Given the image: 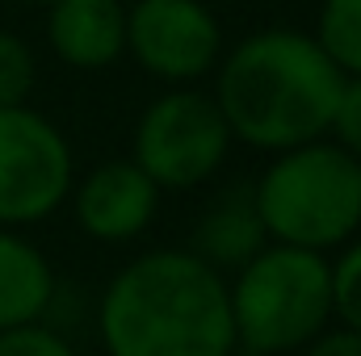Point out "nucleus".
I'll list each match as a JSON object with an SVG mask.
<instances>
[{
  "mask_svg": "<svg viewBox=\"0 0 361 356\" xmlns=\"http://www.w3.org/2000/svg\"><path fill=\"white\" fill-rule=\"evenodd\" d=\"M109 356H231L227 281L193 252L160 248L122 268L97 310Z\"/></svg>",
  "mask_w": 361,
  "mask_h": 356,
  "instance_id": "nucleus-1",
  "label": "nucleus"
},
{
  "mask_svg": "<svg viewBox=\"0 0 361 356\" xmlns=\"http://www.w3.org/2000/svg\"><path fill=\"white\" fill-rule=\"evenodd\" d=\"M345 89V72L302 30H257L219 68L214 105L231 139L261 151H290L324 139Z\"/></svg>",
  "mask_w": 361,
  "mask_h": 356,
  "instance_id": "nucleus-2",
  "label": "nucleus"
},
{
  "mask_svg": "<svg viewBox=\"0 0 361 356\" xmlns=\"http://www.w3.org/2000/svg\"><path fill=\"white\" fill-rule=\"evenodd\" d=\"M265 235L290 248L324 252L361 227V160L341 143H298L277 151L252 189Z\"/></svg>",
  "mask_w": 361,
  "mask_h": 356,
  "instance_id": "nucleus-3",
  "label": "nucleus"
},
{
  "mask_svg": "<svg viewBox=\"0 0 361 356\" xmlns=\"http://www.w3.org/2000/svg\"><path fill=\"white\" fill-rule=\"evenodd\" d=\"M235 344L257 356L294 352L324 336L332 319V265L319 252L273 243L240 265L227 285Z\"/></svg>",
  "mask_w": 361,
  "mask_h": 356,
  "instance_id": "nucleus-4",
  "label": "nucleus"
},
{
  "mask_svg": "<svg viewBox=\"0 0 361 356\" xmlns=\"http://www.w3.org/2000/svg\"><path fill=\"white\" fill-rule=\"evenodd\" d=\"M231 130L214 96L193 89L164 92L135 126V164L160 189H193L227 160Z\"/></svg>",
  "mask_w": 361,
  "mask_h": 356,
  "instance_id": "nucleus-5",
  "label": "nucleus"
},
{
  "mask_svg": "<svg viewBox=\"0 0 361 356\" xmlns=\"http://www.w3.org/2000/svg\"><path fill=\"white\" fill-rule=\"evenodd\" d=\"M72 193V151L55 122L30 105L0 109V227H30Z\"/></svg>",
  "mask_w": 361,
  "mask_h": 356,
  "instance_id": "nucleus-6",
  "label": "nucleus"
},
{
  "mask_svg": "<svg viewBox=\"0 0 361 356\" xmlns=\"http://www.w3.org/2000/svg\"><path fill=\"white\" fill-rule=\"evenodd\" d=\"M223 30L202 0H139L126 13V51L143 72L189 84L219 63Z\"/></svg>",
  "mask_w": 361,
  "mask_h": 356,
  "instance_id": "nucleus-7",
  "label": "nucleus"
},
{
  "mask_svg": "<svg viewBox=\"0 0 361 356\" xmlns=\"http://www.w3.org/2000/svg\"><path fill=\"white\" fill-rule=\"evenodd\" d=\"M160 205V184L135 160L97 164L76 189V222L97 243H126L135 239Z\"/></svg>",
  "mask_w": 361,
  "mask_h": 356,
  "instance_id": "nucleus-8",
  "label": "nucleus"
},
{
  "mask_svg": "<svg viewBox=\"0 0 361 356\" xmlns=\"http://www.w3.org/2000/svg\"><path fill=\"white\" fill-rule=\"evenodd\" d=\"M47 34L68 68L97 72L126 51V8L118 0H51Z\"/></svg>",
  "mask_w": 361,
  "mask_h": 356,
  "instance_id": "nucleus-9",
  "label": "nucleus"
},
{
  "mask_svg": "<svg viewBox=\"0 0 361 356\" xmlns=\"http://www.w3.org/2000/svg\"><path fill=\"white\" fill-rule=\"evenodd\" d=\"M55 298V272L47 256L13 235V227H0V331L38 323V314Z\"/></svg>",
  "mask_w": 361,
  "mask_h": 356,
  "instance_id": "nucleus-10",
  "label": "nucleus"
},
{
  "mask_svg": "<svg viewBox=\"0 0 361 356\" xmlns=\"http://www.w3.org/2000/svg\"><path fill=\"white\" fill-rule=\"evenodd\" d=\"M265 239L269 235L261 227V214H257L252 189H248V193L223 197V205H214L197 222V252L193 256H202L214 268H240L265 248Z\"/></svg>",
  "mask_w": 361,
  "mask_h": 356,
  "instance_id": "nucleus-11",
  "label": "nucleus"
},
{
  "mask_svg": "<svg viewBox=\"0 0 361 356\" xmlns=\"http://www.w3.org/2000/svg\"><path fill=\"white\" fill-rule=\"evenodd\" d=\"M315 42L345 76H361V0H324Z\"/></svg>",
  "mask_w": 361,
  "mask_h": 356,
  "instance_id": "nucleus-12",
  "label": "nucleus"
},
{
  "mask_svg": "<svg viewBox=\"0 0 361 356\" xmlns=\"http://www.w3.org/2000/svg\"><path fill=\"white\" fill-rule=\"evenodd\" d=\"M30 89H34V55L17 34L0 30V109L25 105Z\"/></svg>",
  "mask_w": 361,
  "mask_h": 356,
  "instance_id": "nucleus-13",
  "label": "nucleus"
},
{
  "mask_svg": "<svg viewBox=\"0 0 361 356\" xmlns=\"http://www.w3.org/2000/svg\"><path fill=\"white\" fill-rule=\"evenodd\" d=\"M332 314H341L349 331H361V239L332 265Z\"/></svg>",
  "mask_w": 361,
  "mask_h": 356,
  "instance_id": "nucleus-14",
  "label": "nucleus"
},
{
  "mask_svg": "<svg viewBox=\"0 0 361 356\" xmlns=\"http://www.w3.org/2000/svg\"><path fill=\"white\" fill-rule=\"evenodd\" d=\"M0 356H76V352H72V344H68L63 336H55L51 327L21 323V327L0 331Z\"/></svg>",
  "mask_w": 361,
  "mask_h": 356,
  "instance_id": "nucleus-15",
  "label": "nucleus"
},
{
  "mask_svg": "<svg viewBox=\"0 0 361 356\" xmlns=\"http://www.w3.org/2000/svg\"><path fill=\"white\" fill-rule=\"evenodd\" d=\"M328 130L336 134V143L353 160H361V76H345V89H341V101L332 109V126Z\"/></svg>",
  "mask_w": 361,
  "mask_h": 356,
  "instance_id": "nucleus-16",
  "label": "nucleus"
},
{
  "mask_svg": "<svg viewBox=\"0 0 361 356\" xmlns=\"http://www.w3.org/2000/svg\"><path fill=\"white\" fill-rule=\"evenodd\" d=\"M307 356H361V331H332V336H315L307 344Z\"/></svg>",
  "mask_w": 361,
  "mask_h": 356,
  "instance_id": "nucleus-17",
  "label": "nucleus"
},
{
  "mask_svg": "<svg viewBox=\"0 0 361 356\" xmlns=\"http://www.w3.org/2000/svg\"><path fill=\"white\" fill-rule=\"evenodd\" d=\"M17 4H51V0H17Z\"/></svg>",
  "mask_w": 361,
  "mask_h": 356,
  "instance_id": "nucleus-18",
  "label": "nucleus"
}]
</instances>
